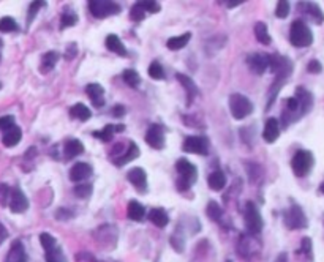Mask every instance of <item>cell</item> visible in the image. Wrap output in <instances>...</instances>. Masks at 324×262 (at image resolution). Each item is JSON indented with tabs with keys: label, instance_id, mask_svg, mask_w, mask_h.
<instances>
[{
	"label": "cell",
	"instance_id": "15",
	"mask_svg": "<svg viewBox=\"0 0 324 262\" xmlns=\"http://www.w3.org/2000/svg\"><path fill=\"white\" fill-rule=\"evenodd\" d=\"M92 166L87 163H76L74 166L70 169V180L71 182H82V180H87V178L92 175Z\"/></svg>",
	"mask_w": 324,
	"mask_h": 262
},
{
	"label": "cell",
	"instance_id": "27",
	"mask_svg": "<svg viewBox=\"0 0 324 262\" xmlns=\"http://www.w3.org/2000/svg\"><path fill=\"white\" fill-rule=\"evenodd\" d=\"M127 215H128V218L133 220V221H141L142 218H144V215H146V208H144V205L141 204V202L130 201Z\"/></svg>",
	"mask_w": 324,
	"mask_h": 262
},
{
	"label": "cell",
	"instance_id": "7",
	"mask_svg": "<svg viewBox=\"0 0 324 262\" xmlns=\"http://www.w3.org/2000/svg\"><path fill=\"white\" fill-rule=\"evenodd\" d=\"M244 218H245V224H247L248 232H252V234H259V232L262 231L261 213L258 210V207H256L253 202H247L245 204Z\"/></svg>",
	"mask_w": 324,
	"mask_h": 262
},
{
	"label": "cell",
	"instance_id": "30",
	"mask_svg": "<svg viewBox=\"0 0 324 262\" xmlns=\"http://www.w3.org/2000/svg\"><path fill=\"white\" fill-rule=\"evenodd\" d=\"M70 116L73 118H78V120H81V122H87L89 118L92 117V112H90V109L86 106V104L78 103L70 109Z\"/></svg>",
	"mask_w": 324,
	"mask_h": 262
},
{
	"label": "cell",
	"instance_id": "20",
	"mask_svg": "<svg viewBox=\"0 0 324 262\" xmlns=\"http://www.w3.org/2000/svg\"><path fill=\"white\" fill-rule=\"evenodd\" d=\"M149 221L154 223L157 228H166L168 223H169V216L163 208H150Z\"/></svg>",
	"mask_w": 324,
	"mask_h": 262
},
{
	"label": "cell",
	"instance_id": "46",
	"mask_svg": "<svg viewBox=\"0 0 324 262\" xmlns=\"http://www.w3.org/2000/svg\"><path fill=\"white\" fill-rule=\"evenodd\" d=\"M10 196H11V190L6 185L0 183V205H5L6 199H8Z\"/></svg>",
	"mask_w": 324,
	"mask_h": 262
},
{
	"label": "cell",
	"instance_id": "23",
	"mask_svg": "<svg viewBox=\"0 0 324 262\" xmlns=\"http://www.w3.org/2000/svg\"><path fill=\"white\" fill-rule=\"evenodd\" d=\"M84 152V146L79 139H68L64 146V153L66 158H74Z\"/></svg>",
	"mask_w": 324,
	"mask_h": 262
},
{
	"label": "cell",
	"instance_id": "17",
	"mask_svg": "<svg viewBox=\"0 0 324 262\" xmlns=\"http://www.w3.org/2000/svg\"><path fill=\"white\" fill-rule=\"evenodd\" d=\"M127 178L130 180L134 186H136L138 190L141 191H146V186H147V174L146 171L142 168H133L128 171L127 174Z\"/></svg>",
	"mask_w": 324,
	"mask_h": 262
},
{
	"label": "cell",
	"instance_id": "10",
	"mask_svg": "<svg viewBox=\"0 0 324 262\" xmlns=\"http://www.w3.org/2000/svg\"><path fill=\"white\" fill-rule=\"evenodd\" d=\"M270 70H272L277 76L290 78L292 71V63L290 58H286L280 54H272L270 56Z\"/></svg>",
	"mask_w": 324,
	"mask_h": 262
},
{
	"label": "cell",
	"instance_id": "53",
	"mask_svg": "<svg viewBox=\"0 0 324 262\" xmlns=\"http://www.w3.org/2000/svg\"><path fill=\"white\" fill-rule=\"evenodd\" d=\"M68 49H70V52H68V54H66V58H68V60H70V58H71L73 56H76V51H78V49H76V44H70V48H68Z\"/></svg>",
	"mask_w": 324,
	"mask_h": 262
},
{
	"label": "cell",
	"instance_id": "6",
	"mask_svg": "<svg viewBox=\"0 0 324 262\" xmlns=\"http://www.w3.org/2000/svg\"><path fill=\"white\" fill-rule=\"evenodd\" d=\"M87 6L89 11L92 13V16L98 19L120 13V6L114 2H108V0H90Z\"/></svg>",
	"mask_w": 324,
	"mask_h": 262
},
{
	"label": "cell",
	"instance_id": "35",
	"mask_svg": "<svg viewBox=\"0 0 324 262\" xmlns=\"http://www.w3.org/2000/svg\"><path fill=\"white\" fill-rule=\"evenodd\" d=\"M78 22V16L74 13H71L70 10H66L64 14H62V18H60V30L62 29H66V27H71V26H74Z\"/></svg>",
	"mask_w": 324,
	"mask_h": 262
},
{
	"label": "cell",
	"instance_id": "1",
	"mask_svg": "<svg viewBox=\"0 0 324 262\" xmlns=\"http://www.w3.org/2000/svg\"><path fill=\"white\" fill-rule=\"evenodd\" d=\"M176 169L179 172V178H177V190L179 191L188 190L194 182H196L198 171L193 163H190L185 158H180L176 163Z\"/></svg>",
	"mask_w": 324,
	"mask_h": 262
},
{
	"label": "cell",
	"instance_id": "50",
	"mask_svg": "<svg viewBox=\"0 0 324 262\" xmlns=\"http://www.w3.org/2000/svg\"><path fill=\"white\" fill-rule=\"evenodd\" d=\"M112 116L120 118L125 116V106H122V104H116L114 108H112Z\"/></svg>",
	"mask_w": 324,
	"mask_h": 262
},
{
	"label": "cell",
	"instance_id": "42",
	"mask_svg": "<svg viewBox=\"0 0 324 262\" xmlns=\"http://www.w3.org/2000/svg\"><path fill=\"white\" fill-rule=\"evenodd\" d=\"M138 6H141L144 11H149V13H158L160 11V3L158 2H154V0H141V2L136 3Z\"/></svg>",
	"mask_w": 324,
	"mask_h": 262
},
{
	"label": "cell",
	"instance_id": "29",
	"mask_svg": "<svg viewBox=\"0 0 324 262\" xmlns=\"http://www.w3.org/2000/svg\"><path fill=\"white\" fill-rule=\"evenodd\" d=\"M190 40H192V33L187 32V33H182V35H179V36H172V38H169L168 43H166V46L171 51H179V49L185 48Z\"/></svg>",
	"mask_w": 324,
	"mask_h": 262
},
{
	"label": "cell",
	"instance_id": "55",
	"mask_svg": "<svg viewBox=\"0 0 324 262\" xmlns=\"http://www.w3.org/2000/svg\"><path fill=\"white\" fill-rule=\"evenodd\" d=\"M321 193L324 194V182H323V185H321Z\"/></svg>",
	"mask_w": 324,
	"mask_h": 262
},
{
	"label": "cell",
	"instance_id": "22",
	"mask_svg": "<svg viewBox=\"0 0 324 262\" xmlns=\"http://www.w3.org/2000/svg\"><path fill=\"white\" fill-rule=\"evenodd\" d=\"M207 183H209L210 190L222 191L225 188V185H226V177L220 169H217L214 172H210V175L207 177Z\"/></svg>",
	"mask_w": 324,
	"mask_h": 262
},
{
	"label": "cell",
	"instance_id": "16",
	"mask_svg": "<svg viewBox=\"0 0 324 262\" xmlns=\"http://www.w3.org/2000/svg\"><path fill=\"white\" fill-rule=\"evenodd\" d=\"M280 136V120H277L275 117L267 118V122L264 125V131H262V138L266 142L272 144Z\"/></svg>",
	"mask_w": 324,
	"mask_h": 262
},
{
	"label": "cell",
	"instance_id": "40",
	"mask_svg": "<svg viewBox=\"0 0 324 262\" xmlns=\"http://www.w3.org/2000/svg\"><path fill=\"white\" fill-rule=\"evenodd\" d=\"M94 191V186L90 183H82V185H76L74 186V194L79 198V199H87L90 194Z\"/></svg>",
	"mask_w": 324,
	"mask_h": 262
},
{
	"label": "cell",
	"instance_id": "51",
	"mask_svg": "<svg viewBox=\"0 0 324 262\" xmlns=\"http://www.w3.org/2000/svg\"><path fill=\"white\" fill-rule=\"evenodd\" d=\"M300 246H302V251L310 256V253H312V240H310V238H304L302 245H300Z\"/></svg>",
	"mask_w": 324,
	"mask_h": 262
},
{
	"label": "cell",
	"instance_id": "3",
	"mask_svg": "<svg viewBox=\"0 0 324 262\" xmlns=\"http://www.w3.org/2000/svg\"><path fill=\"white\" fill-rule=\"evenodd\" d=\"M229 111L236 120H242L253 112V103L245 95L232 93L229 96Z\"/></svg>",
	"mask_w": 324,
	"mask_h": 262
},
{
	"label": "cell",
	"instance_id": "52",
	"mask_svg": "<svg viewBox=\"0 0 324 262\" xmlns=\"http://www.w3.org/2000/svg\"><path fill=\"white\" fill-rule=\"evenodd\" d=\"M6 237H8V232H6V229H5L3 224L0 223V245H2V243L6 240Z\"/></svg>",
	"mask_w": 324,
	"mask_h": 262
},
{
	"label": "cell",
	"instance_id": "26",
	"mask_svg": "<svg viewBox=\"0 0 324 262\" xmlns=\"http://www.w3.org/2000/svg\"><path fill=\"white\" fill-rule=\"evenodd\" d=\"M21 139H22V131H21L19 126H14V128L5 131L2 142H3L5 147H14V146L19 144Z\"/></svg>",
	"mask_w": 324,
	"mask_h": 262
},
{
	"label": "cell",
	"instance_id": "4",
	"mask_svg": "<svg viewBox=\"0 0 324 262\" xmlns=\"http://www.w3.org/2000/svg\"><path fill=\"white\" fill-rule=\"evenodd\" d=\"M315 164L313 155L308 150H297L296 155L291 160V168L296 177H305L310 174V171Z\"/></svg>",
	"mask_w": 324,
	"mask_h": 262
},
{
	"label": "cell",
	"instance_id": "18",
	"mask_svg": "<svg viewBox=\"0 0 324 262\" xmlns=\"http://www.w3.org/2000/svg\"><path fill=\"white\" fill-rule=\"evenodd\" d=\"M86 93L89 95L90 101H92V104L95 108H101L104 104V88L97 84V82H92V84H87L86 87Z\"/></svg>",
	"mask_w": 324,
	"mask_h": 262
},
{
	"label": "cell",
	"instance_id": "28",
	"mask_svg": "<svg viewBox=\"0 0 324 262\" xmlns=\"http://www.w3.org/2000/svg\"><path fill=\"white\" fill-rule=\"evenodd\" d=\"M59 58H60L59 52H56V51L46 52V54H44L43 58H41V66H40L41 73H49L56 66V63L59 62Z\"/></svg>",
	"mask_w": 324,
	"mask_h": 262
},
{
	"label": "cell",
	"instance_id": "2",
	"mask_svg": "<svg viewBox=\"0 0 324 262\" xmlns=\"http://www.w3.org/2000/svg\"><path fill=\"white\" fill-rule=\"evenodd\" d=\"M290 41L294 48H308L313 43V33L304 21H294L291 24L290 30Z\"/></svg>",
	"mask_w": 324,
	"mask_h": 262
},
{
	"label": "cell",
	"instance_id": "43",
	"mask_svg": "<svg viewBox=\"0 0 324 262\" xmlns=\"http://www.w3.org/2000/svg\"><path fill=\"white\" fill-rule=\"evenodd\" d=\"M14 117L13 116H3V117H0V130H2L3 133L5 131H8V130H11V128H14Z\"/></svg>",
	"mask_w": 324,
	"mask_h": 262
},
{
	"label": "cell",
	"instance_id": "54",
	"mask_svg": "<svg viewBox=\"0 0 324 262\" xmlns=\"http://www.w3.org/2000/svg\"><path fill=\"white\" fill-rule=\"evenodd\" d=\"M240 3H242V0H232V2L226 3V6H228V8H232V6H237V5H240Z\"/></svg>",
	"mask_w": 324,
	"mask_h": 262
},
{
	"label": "cell",
	"instance_id": "57",
	"mask_svg": "<svg viewBox=\"0 0 324 262\" xmlns=\"http://www.w3.org/2000/svg\"><path fill=\"white\" fill-rule=\"evenodd\" d=\"M0 88H2V84H0Z\"/></svg>",
	"mask_w": 324,
	"mask_h": 262
},
{
	"label": "cell",
	"instance_id": "45",
	"mask_svg": "<svg viewBox=\"0 0 324 262\" xmlns=\"http://www.w3.org/2000/svg\"><path fill=\"white\" fill-rule=\"evenodd\" d=\"M44 5H46L44 2H32V3H30V6H29V14H27V24H30V22L33 21L35 14L38 13V10H40V6H44Z\"/></svg>",
	"mask_w": 324,
	"mask_h": 262
},
{
	"label": "cell",
	"instance_id": "8",
	"mask_svg": "<svg viewBox=\"0 0 324 262\" xmlns=\"http://www.w3.org/2000/svg\"><path fill=\"white\" fill-rule=\"evenodd\" d=\"M182 150L187 153L207 155L209 153V141L204 136H188L184 141Z\"/></svg>",
	"mask_w": 324,
	"mask_h": 262
},
{
	"label": "cell",
	"instance_id": "34",
	"mask_svg": "<svg viewBox=\"0 0 324 262\" xmlns=\"http://www.w3.org/2000/svg\"><path fill=\"white\" fill-rule=\"evenodd\" d=\"M18 22L14 21L13 18H10V16H5V18H2L0 19V32H3V33H8V32H16L18 30Z\"/></svg>",
	"mask_w": 324,
	"mask_h": 262
},
{
	"label": "cell",
	"instance_id": "56",
	"mask_svg": "<svg viewBox=\"0 0 324 262\" xmlns=\"http://www.w3.org/2000/svg\"><path fill=\"white\" fill-rule=\"evenodd\" d=\"M0 48H2V40H0Z\"/></svg>",
	"mask_w": 324,
	"mask_h": 262
},
{
	"label": "cell",
	"instance_id": "21",
	"mask_svg": "<svg viewBox=\"0 0 324 262\" xmlns=\"http://www.w3.org/2000/svg\"><path fill=\"white\" fill-rule=\"evenodd\" d=\"M124 130H125L124 125H117V126L116 125H106L101 131H95L94 136L97 139L103 141V142H109V141H112V138H114V133H120Z\"/></svg>",
	"mask_w": 324,
	"mask_h": 262
},
{
	"label": "cell",
	"instance_id": "19",
	"mask_svg": "<svg viewBox=\"0 0 324 262\" xmlns=\"http://www.w3.org/2000/svg\"><path fill=\"white\" fill-rule=\"evenodd\" d=\"M6 262H27V254H26L22 242L19 240L13 242L11 248L8 251V256H6Z\"/></svg>",
	"mask_w": 324,
	"mask_h": 262
},
{
	"label": "cell",
	"instance_id": "25",
	"mask_svg": "<svg viewBox=\"0 0 324 262\" xmlns=\"http://www.w3.org/2000/svg\"><path fill=\"white\" fill-rule=\"evenodd\" d=\"M139 155H141L139 147L131 141L130 144H128V147H127V152H125V153H124V155L120 156V158L116 161V166H124V164H127V163H130V161H133V160H136Z\"/></svg>",
	"mask_w": 324,
	"mask_h": 262
},
{
	"label": "cell",
	"instance_id": "33",
	"mask_svg": "<svg viewBox=\"0 0 324 262\" xmlns=\"http://www.w3.org/2000/svg\"><path fill=\"white\" fill-rule=\"evenodd\" d=\"M304 6H307V13L310 14V16L315 19L316 24H323L324 22V14L321 11V8L316 3H304Z\"/></svg>",
	"mask_w": 324,
	"mask_h": 262
},
{
	"label": "cell",
	"instance_id": "47",
	"mask_svg": "<svg viewBox=\"0 0 324 262\" xmlns=\"http://www.w3.org/2000/svg\"><path fill=\"white\" fill-rule=\"evenodd\" d=\"M307 70H308V73H313V74H318V73H321L323 71V65L316 60V58H313L312 62H308V65H307Z\"/></svg>",
	"mask_w": 324,
	"mask_h": 262
},
{
	"label": "cell",
	"instance_id": "24",
	"mask_svg": "<svg viewBox=\"0 0 324 262\" xmlns=\"http://www.w3.org/2000/svg\"><path fill=\"white\" fill-rule=\"evenodd\" d=\"M106 48H108L111 52H114V54L120 56V57H125V56H127V49H125V46H124V43L120 41V38H119L117 35H114V33H111V35L106 36Z\"/></svg>",
	"mask_w": 324,
	"mask_h": 262
},
{
	"label": "cell",
	"instance_id": "49",
	"mask_svg": "<svg viewBox=\"0 0 324 262\" xmlns=\"http://www.w3.org/2000/svg\"><path fill=\"white\" fill-rule=\"evenodd\" d=\"M71 212H68L66 208H59L57 210V213H56V218L57 220H68V218H71Z\"/></svg>",
	"mask_w": 324,
	"mask_h": 262
},
{
	"label": "cell",
	"instance_id": "41",
	"mask_svg": "<svg viewBox=\"0 0 324 262\" xmlns=\"http://www.w3.org/2000/svg\"><path fill=\"white\" fill-rule=\"evenodd\" d=\"M290 10H291V5H290V2H286V0H280V2L277 3V8H275V14H277V18H280V19L288 18Z\"/></svg>",
	"mask_w": 324,
	"mask_h": 262
},
{
	"label": "cell",
	"instance_id": "44",
	"mask_svg": "<svg viewBox=\"0 0 324 262\" xmlns=\"http://www.w3.org/2000/svg\"><path fill=\"white\" fill-rule=\"evenodd\" d=\"M144 18H146V11L142 10L141 6L134 5L131 8V11H130V19L134 21V22H139V21H144Z\"/></svg>",
	"mask_w": 324,
	"mask_h": 262
},
{
	"label": "cell",
	"instance_id": "37",
	"mask_svg": "<svg viewBox=\"0 0 324 262\" xmlns=\"http://www.w3.org/2000/svg\"><path fill=\"white\" fill-rule=\"evenodd\" d=\"M207 215H209V218H210V220L218 221V220L222 218L223 210H222V207L218 205L215 201H210L209 204H207Z\"/></svg>",
	"mask_w": 324,
	"mask_h": 262
},
{
	"label": "cell",
	"instance_id": "5",
	"mask_svg": "<svg viewBox=\"0 0 324 262\" xmlns=\"http://www.w3.org/2000/svg\"><path fill=\"white\" fill-rule=\"evenodd\" d=\"M283 221L290 229H305L308 226V220L304 210L297 204H292L283 215Z\"/></svg>",
	"mask_w": 324,
	"mask_h": 262
},
{
	"label": "cell",
	"instance_id": "11",
	"mask_svg": "<svg viewBox=\"0 0 324 262\" xmlns=\"http://www.w3.org/2000/svg\"><path fill=\"white\" fill-rule=\"evenodd\" d=\"M146 142L155 150H162L164 148V130L160 125L152 123L146 133Z\"/></svg>",
	"mask_w": 324,
	"mask_h": 262
},
{
	"label": "cell",
	"instance_id": "38",
	"mask_svg": "<svg viewBox=\"0 0 324 262\" xmlns=\"http://www.w3.org/2000/svg\"><path fill=\"white\" fill-rule=\"evenodd\" d=\"M46 262H66V258H65L62 248L56 246L54 250L46 251Z\"/></svg>",
	"mask_w": 324,
	"mask_h": 262
},
{
	"label": "cell",
	"instance_id": "39",
	"mask_svg": "<svg viewBox=\"0 0 324 262\" xmlns=\"http://www.w3.org/2000/svg\"><path fill=\"white\" fill-rule=\"evenodd\" d=\"M40 242H41V246L44 248V251H51L57 246L56 238L52 237L51 234H48V232H43V234H40Z\"/></svg>",
	"mask_w": 324,
	"mask_h": 262
},
{
	"label": "cell",
	"instance_id": "9",
	"mask_svg": "<svg viewBox=\"0 0 324 262\" xmlns=\"http://www.w3.org/2000/svg\"><path fill=\"white\" fill-rule=\"evenodd\" d=\"M247 65L253 73L264 74V71L270 68V56L262 54V52H255V54L247 57Z\"/></svg>",
	"mask_w": 324,
	"mask_h": 262
},
{
	"label": "cell",
	"instance_id": "31",
	"mask_svg": "<svg viewBox=\"0 0 324 262\" xmlns=\"http://www.w3.org/2000/svg\"><path fill=\"white\" fill-rule=\"evenodd\" d=\"M255 36L261 44H270V35H269V29L264 22H256L255 26Z\"/></svg>",
	"mask_w": 324,
	"mask_h": 262
},
{
	"label": "cell",
	"instance_id": "13",
	"mask_svg": "<svg viewBox=\"0 0 324 262\" xmlns=\"http://www.w3.org/2000/svg\"><path fill=\"white\" fill-rule=\"evenodd\" d=\"M176 79H177L180 84H182V87L185 88V92H187V104H192L193 100L199 95L198 86L194 84L192 78H188L187 74H182V73H177V74H176Z\"/></svg>",
	"mask_w": 324,
	"mask_h": 262
},
{
	"label": "cell",
	"instance_id": "36",
	"mask_svg": "<svg viewBox=\"0 0 324 262\" xmlns=\"http://www.w3.org/2000/svg\"><path fill=\"white\" fill-rule=\"evenodd\" d=\"M147 73H149V76L152 78V79H157V81H160V79H164V70H163V66L158 63V62H152L150 63V66H149V70H147Z\"/></svg>",
	"mask_w": 324,
	"mask_h": 262
},
{
	"label": "cell",
	"instance_id": "48",
	"mask_svg": "<svg viewBox=\"0 0 324 262\" xmlns=\"http://www.w3.org/2000/svg\"><path fill=\"white\" fill-rule=\"evenodd\" d=\"M286 111H290V112L299 111V101L296 96H291V98L286 100Z\"/></svg>",
	"mask_w": 324,
	"mask_h": 262
},
{
	"label": "cell",
	"instance_id": "32",
	"mask_svg": "<svg viewBox=\"0 0 324 262\" xmlns=\"http://www.w3.org/2000/svg\"><path fill=\"white\" fill-rule=\"evenodd\" d=\"M122 78H124V81H125V84H128V86L133 87V88H136V87L139 86V82H141V78H139L138 71H134V70H131V68L125 70V71L122 73Z\"/></svg>",
	"mask_w": 324,
	"mask_h": 262
},
{
	"label": "cell",
	"instance_id": "14",
	"mask_svg": "<svg viewBox=\"0 0 324 262\" xmlns=\"http://www.w3.org/2000/svg\"><path fill=\"white\" fill-rule=\"evenodd\" d=\"M296 98L299 101V117L305 116L307 112H310L312 106H313V96L312 93L305 90L304 87H297L296 88Z\"/></svg>",
	"mask_w": 324,
	"mask_h": 262
},
{
	"label": "cell",
	"instance_id": "12",
	"mask_svg": "<svg viewBox=\"0 0 324 262\" xmlns=\"http://www.w3.org/2000/svg\"><path fill=\"white\" fill-rule=\"evenodd\" d=\"M10 208L13 213H22L29 208V201L26 198V194L22 193L19 188H13L11 190V196H10Z\"/></svg>",
	"mask_w": 324,
	"mask_h": 262
}]
</instances>
